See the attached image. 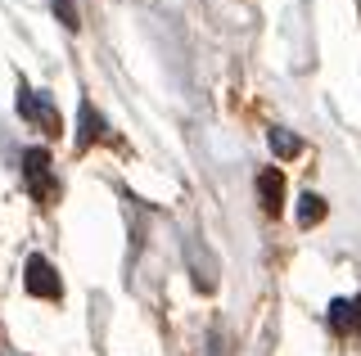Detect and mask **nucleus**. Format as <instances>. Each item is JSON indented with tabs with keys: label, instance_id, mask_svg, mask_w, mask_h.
Returning a JSON list of instances; mask_svg holds the SVG:
<instances>
[{
	"label": "nucleus",
	"instance_id": "obj_4",
	"mask_svg": "<svg viewBox=\"0 0 361 356\" xmlns=\"http://www.w3.org/2000/svg\"><path fill=\"white\" fill-rule=\"evenodd\" d=\"M257 198H262L267 212H280V208H285V176H280L276 167H267V172L257 176Z\"/></svg>",
	"mask_w": 361,
	"mask_h": 356
},
{
	"label": "nucleus",
	"instance_id": "obj_5",
	"mask_svg": "<svg viewBox=\"0 0 361 356\" xmlns=\"http://www.w3.org/2000/svg\"><path fill=\"white\" fill-rule=\"evenodd\" d=\"M330 325L361 333V293L353 298V303H348V298H334V303H330Z\"/></svg>",
	"mask_w": 361,
	"mask_h": 356
},
{
	"label": "nucleus",
	"instance_id": "obj_10",
	"mask_svg": "<svg viewBox=\"0 0 361 356\" xmlns=\"http://www.w3.org/2000/svg\"><path fill=\"white\" fill-rule=\"evenodd\" d=\"M50 5H54V14H59V23H63L68 32L82 27V18H77V0H50Z\"/></svg>",
	"mask_w": 361,
	"mask_h": 356
},
{
	"label": "nucleus",
	"instance_id": "obj_3",
	"mask_svg": "<svg viewBox=\"0 0 361 356\" xmlns=\"http://www.w3.org/2000/svg\"><path fill=\"white\" fill-rule=\"evenodd\" d=\"M18 113H23V122H37L41 131H59V113H54V104L45 95L27 91V86L18 91Z\"/></svg>",
	"mask_w": 361,
	"mask_h": 356
},
{
	"label": "nucleus",
	"instance_id": "obj_7",
	"mask_svg": "<svg viewBox=\"0 0 361 356\" xmlns=\"http://www.w3.org/2000/svg\"><path fill=\"white\" fill-rule=\"evenodd\" d=\"M95 136H104V117H99L95 108H90V99H86V104H82V131H77V144L86 149Z\"/></svg>",
	"mask_w": 361,
	"mask_h": 356
},
{
	"label": "nucleus",
	"instance_id": "obj_6",
	"mask_svg": "<svg viewBox=\"0 0 361 356\" xmlns=\"http://www.w3.org/2000/svg\"><path fill=\"white\" fill-rule=\"evenodd\" d=\"M190 266H195V284L199 288H212V284H217V262H212L208 258V253H199V243H190Z\"/></svg>",
	"mask_w": 361,
	"mask_h": 356
},
{
	"label": "nucleus",
	"instance_id": "obj_8",
	"mask_svg": "<svg viewBox=\"0 0 361 356\" xmlns=\"http://www.w3.org/2000/svg\"><path fill=\"white\" fill-rule=\"evenodd\" d=\"M316 221H325V198L307 190L298 198V226H316Z\"/></svg>",
	"mask_w": 361,
	"mask_h": 356
},
{
	"label": "nucleus",
	"instance_id": "obj_9",
	"mask_svg": "<svg viewBox=\"0 0 361 356\" xmlns=\"http://www.w3.org/2000/svg\"><path fill=\"white\" fill-rule=\"evenodd\" d=\"M271 153H276V158H298V153H302V140L289 136V131H271Z\"/></svg>",
	"mask_w": 361,
	"mask_h": 356
},
{
	"label": "nucleus",
	"instance_id": "obj_1",
	"mask_svg": "<svg viewBox=\"0 0 361 356\" xmlns=\"http://www.w3.org/2000/svg\"><path fill=\"white\" fill-rule=\"evenodd\" d=\"M23 181H27L32 198H41V203L54 198V176H50V153H45V149H27V153H23Z\"/></svg>",
	"mask_w": 361,
	"mask_h": 356
},
{
	"label": "nucleus",
	"instance_id": "obj_2",
	"mask_svg": "<svg viewBox=\"0 0 361 356\" xmlns=\"http://www.w3.org/2000/svg\"><path fill=\"white\" fill-rule=\"evenodd\" d=\"M23 284H27L32 298H59V293H63V284H59V275H54V266L45 262L41 253H32V258H27V280H23Z\"/></svg>",
	"mask_w": 361,
	"mask_h": 356
}]
</instances>
